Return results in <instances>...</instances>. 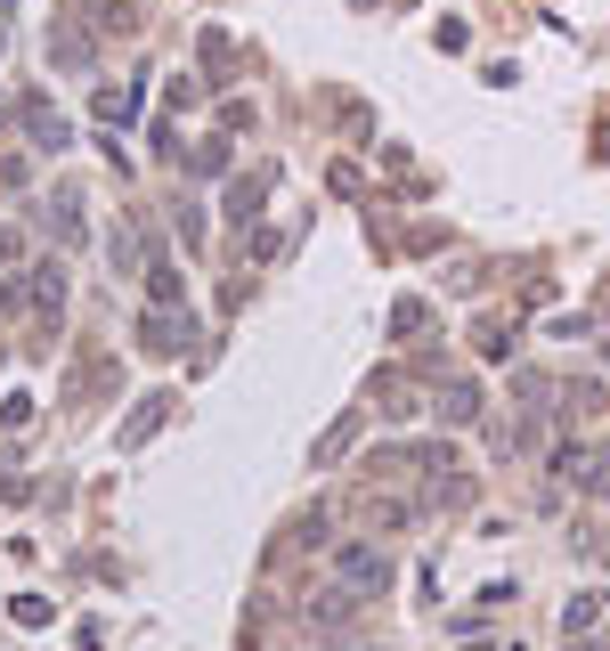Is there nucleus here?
Here are the masks:
<instances>
[{
    "label": "nucleus",
    "mask_w": 610,
    "mask_h": 651,
    "mask_svg": "<svg viewBox=\"0 0 610 651\" xmlns=\"http://www.w3.org/2000/svg\"><path fill=\"white\" fill-rule=\"evenodd\" d=\"M57 293H66V285H57V269H50V261L9 269V310H50V318H57Z\"/></svg>",
    "instance_id": "obj_1"
},
{
    "label": "nucleus",
    "mask_w": 610,
    "mask_h": 651,
    "mask_svg": "<svg viewBox=\"0 0 610 651\" xmlns=\"http://www.w3.org/2000/svg\"><path fill=\"white\" fill-rule=\"evenodd\" d=\"M25 131H33V147H41V155H57V147H74V122L57 115V107H41V98H25Z\"/></svg>",
    "instance_id": "obj_2"
},
{
    "label": "nucleus",
    "mask_w": 610,
    "mask_h": 651,
    "mask_svg": "<svg viewBox=\"0 0 610 651\" xmlns=\"http://www.w3.org/2000/svg\"><path fill=\"white\" fill-rule=\"evenodd\" d=\"M163 415H172V399H163V391H146V399H139V408H131V424H122V432H115V448H139V440H146V432H155V424H163Z\"/></svg>",
    "instance_id": "obj_3"
},
{
    "label": "nucleus",
    "mask_w": 610,
    "mask_h": 651,
    "mask_svg": "<svg viewBox=\"0 0 610 651\" xmlns=\"http://www.w3.org/2000/svg\"><path fill=\"white\" fill-rule=\"evenodd\" d=\"M50 57H57V66H74V74H90V33H81V25H50Z\"/></svg>",
    "instance_id": "obj_4"
},
{
    "label": "nucleus",
    "mask_w": 610,
    "mask_h": 651,
    "mask_svg": "<svg viewBox=\"0 0 610 651\" xmlns=\"http://www.w3.org/2000/svg\"><path fill=\"white\" fill-rule=\"evenodd\" d=\"M342 578H350V586H383V554H374V545H350V554H342Z\"/></svg>",
    "instance_id": "obj_5"
},
{
    "label": "nucleus",
    "mask_w": 610,
    "mask_h": 651,
    "mask_svg": "<svg viewBox=\"0 0 610 651\" xmlns=\"http://www.w3.org/2000/svg\"><path fill=\"white\" fill-rule=\"evenodd\" d=\"M74 204H81V196H57V204H50V228H57V245H81V213H74Z\"/></svg>",
    "instance_id": "obj_6"
},
{
    "label": "nucleus",
    "mask_w": 610,
    "mask_h": 651,
    "mask_svg": "<svg viewBox=\"0 0 610 651\" xmlns=\"http://www.w3.org/2000/svg\"><path fill=\"white\" fill-rule=\"evenodd\" d=\"M107 253H115L122 278H131V269H139V228H115V237H107Z\"/></svg>",
    "instance_id": "obj_7"
},
{
    "label": "nucleus",
    "mask_w": 610,
    "mask_h": 651,
    "mask_svg": "<svg viewBox=\"0 0 610 651\" xmlns=\"http://www.w3.org/2000/svg\"><path fill=\"white\" fill-rule=\"evenodd\" d=\"M472 415H480V391L456 383V391H448V424H472Z\"/></svg>",
    "instance_id": "obj_8"
},
{
    "label": "nucleus",
    "mask_w": 610,
    "mask_h": 651,
    "mask_svg": "<svg viewBox=\"0 0 610 651\" xmlns=\"http://www.w3.org/2000/svg\"><path fill=\"white\" fill-rule=\"evenodd\" d=\"M25 261V237H17V228H0V269H17Z\"/></svg>",
    "instance_id": "obj_9"
}]
</instances>
